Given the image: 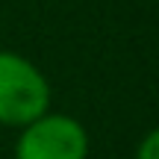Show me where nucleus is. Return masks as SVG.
<instances>
[{
  "label": "nucleus",
  "instance_id": "nucleus-1",
  "mask_svg": "<svg viewBox=\"0 0 159 159\" xmlns=\"http://www.w3.org/2000/svg\"><path fill=\"white\" fill-rule=\"evenodd\" d=\"M50 109V85L30 59L0 50V124L27 127Z\"/></svg>",
  "mask_w": 159,
  "mask_h": 159
},
{
  "label": "nucleus",
  "instance_id": "nucleus-2",
  "mask_svg": "<svg viewBox=\"0 0 159 159\" xmlns=\"http://www.w3.org/2000/svg\"><path fill=\"white\" fill-rule=\"evenodd\" d=\"M89 136L85 127L71 115L44 112L27 127L15 144V159H85Z\"/></svg>",
  "mask_w": 159,
  "mask_h": 159
},
{
  "label": "nucleus",
  "instance_id": "nucleus-3",
  "mask_svg": "<svg viewBox=\"0 0 159 159\" xmlns=\"http://www.w3.org/2000/svg\"><path fill=\"white\" fill-rule=\"evenodd\" d=\"M136 159H159V127L142 139V144L136 150Z\"/></svg>",
  "mask_w": 159,
  "mask_h": 159
}]
</instances>
